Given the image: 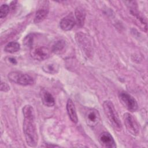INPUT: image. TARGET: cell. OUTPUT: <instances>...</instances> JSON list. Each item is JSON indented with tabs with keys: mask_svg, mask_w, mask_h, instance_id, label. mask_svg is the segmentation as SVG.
Masks as SVG:
<instances>
[{
	"mask_svg": "<svg viewBox=\"0 0 148 148\" xmlns=\"http://www.w3.org/2000/svg\"><path fill=\"white\" fill-rule=\"evenodd\" d=\"M24 115L23 131L27 145L36 147L38 142V136L35 123V113L33 108L29 105L23 109Z\"/></svg>",
	"mask_w": 148,
	"mask_h": 148,
	"instance_id": "obj_1",
	"label": "cell"
},
{
	"mask_svg": "<svg viewBox=\"0 0 148 148\" xmlns=\"http://www.w3.org/2000/svg\"><path fill=\"white\" fill-rule=\"evenodd\" d=\"M102 105L105 114L112 127L116 131H121L122 124L113 103L110 101H105Z\"/></svg>",
	"mask_w": 148,
	"mask_h": 148,
	"instance_id": "obj_2",
	"label": "cell"
},
{
	"mask_svg": "<svg viewBox=\"0 0 148 148\" xmlns=\"http://www.w3.org/2000/svg\"><path fill=\"white\" fill-rule=\"evenodd\" d=\"M8 77L11 82L21 86H30L34 84V79L31 76L20 72H11L9 73Z\"/></svg>",
	"mask_w": 148,
	"mask_h": 148,
	"instance_id": "obj_3",
	"label": "cell"
},
{
	"mask_svg": "<svg viewBox=\"0 0 148 148\" xmlns=\"http://www.w3.org/2000/svg\"><path fill=\"white\" fill-rule=\"evenodd\" d=\"M123 120L127 131L131 135L136 136L139 134V125L131 113H124L123 115Z\"/></svg>",
	"mask_w": 148,
	"mask_h": 148,
	"instance_id": "obj_4",
	"label": "cell"
},
{
	"mask_svg": "<svg viewBox=\"0 0 148 148\" xmlns=\"http://www.w3.org/2000/svg\"><path fill=\"white\" fill-rule=\"evenodd\" d=\"M119 99L121 104L129 111L135 112L138 109V105L135 99L126 92L119 94Z\"/></svg>",
	"mask_w": 148,
	"mask_h": 148,
	"instance_id": "obj_5",
	"label": "cell"
},
{
	"mask_svg": "<svg viewBox=\"0 0 148 148\" xmlns=\"http://www.w3.org/2000/svg\"><path fill=\"white\" fill-rule=\"evenodd\" d=\"M51 50L46 46H34L31 48L30 55L34 60L43 61L50 56Z\"/></svg>",
	"mask_w": 148,
	"mask_h": 148,
	"instance_id": "obj_6",
	"label": "cell"
},
{
	"mask_svg": "<svg viewBox=\"0 0 148 148\" xmlns=\"http://www.w3.org/2000/svg\"><path fill=\"white\" fill-rule=\"evenodd\" d=\"M84 118L87 125L92 128L98 124L101 120V117L99 112L94 108L88 109L86 110Z\"/></svg>",
	"mask_w": 148,
	"mask_h": 148,
	"instance_id": "obj_7",
	"label": "cell"
},
{
	"mask_svg": "<svg viewBox=\"0 0 148 148\" xmlns=\"http://www.w3.org/2000/svg\"><path fill=\"white\" fill-rule=\"evenodd\" d=\"M98 140L102 146L107 148H114L116 147V142L110 133L108 132H102L99 137Z\"/></svg>",
	"mask_w": 148,
	"mask_h": 148,
	"instance_id": "obj_8",
	"label": "cell"
},
{
	"mask_svg": "<svg viewBox=\"0 0 148 148\" xmlns=\"http://www.w3.org/2000/svg\"><path fill=\"white\" fill-rule=\"evenodd\" d=\"M76 39L78 43V45L80 46L84 51L87 52V54L91 51L90 49H91V45L90 40H89L87 36L83 33H78L76 35Z\"/></svg>",
	"mask_w": 148,
	"mask_h": 148,
	"instance_id": "obj_9",
	"label": "cell"
},
{
	"mask_svg": "<svg viewBox=\"0 0 148 148\" xmlns=\"http://www.w3.org/2000/svg\"><path fill=\"white\" fill-rule=\"evenodd\" d=\"M47 2L45 1V3L37 10L34 18V22L35 23H39L42 21L47 17L49 13L48 5L46 4Z\"/></svg>",
	"mask_w": 148,
	"mask_h": 148,
	"instance_id": "obj_10",
	"label": "cell"
},
{
	"mask_svg": "<svg viewBox=\"0 0 148 148\" xmlns=\"http://www.w3.org/2000/svg\"><path fill=\"white\" fill-rule=\"evenodd\" d=\"M75 23L74 17L72 15L69 14L61 20L60 25L62 30L66 31L72 29L74 27Z\"/></svg>",
	"mask_w": 148,
	"mask_h": 148,
	"instance_id": "obj_11",
	"label": "cell"
},
{
	"mask_svg": "<svg viewBox=\"0 0 148 148\" xmlns=\"http://www.w3.org/2000/svg\"><path fill=\"white\" fill-rule=\"evenodd\" d=\"M66 110L69 119L73 123H77L78 119L76 111V108L73 101L69 99L66 103Z\"/></svg>",
	"mask_w": 148,
	"mask_h": 148,
	"instance_id": "obj_12",
	"label": "cell"
},
{
	"mask_svg": "<svg viewBox=\"0 0 148 148\" xmlns=\"http://www.w3.org/2000/svg\"><path fill=\"white\" fill-rule=\"evenodd\" d=\"M41 99L43 103L47 106L51 107L55 104V100L53 95L47 91L43 90L41 92Z\"/></svg>",
	"mask_w": 148,
	"mask_h": 148,
	"instance_id": "obj_13",
	"label": "cell"
},
{
	"mask_svg": "<svg viewBox=\"0 0 148 148\" xmlns=\"http://www.w3.org/2000/svg\"><path fill=\"white\" fill-rule=\"evenodd\" d=\"M75 15L78 26L82 27L84 25L86 18L85 10L82 7H77L75 10Z\"/></svg>",
	"mask_w": 148,
	"mask_h": 148,
	"instance_id": "obj_14",
	"label": "cell"
},
{
	"mask_svg": "<svg viewBox=\"0 0 148 148\" xmlns=\"http://www.w3.org/2000/svg\"><path fill=\"white\" fill-rule=\"evenodd\" d=\"M66 48V43L64 40L61 39L57 41L53 45L51 51L57 54L63 53Z\"/></svg>",
	"mask_w": 148,
	"mask_h": 148,
	"instance_id": "obj_15",
	"label": "cell"
},
{
	"mask_svg": "<svg viewBox=\"0 0 148 148\" xmlns=\"http://www.w3.org/2000/svg\"><path fill=\"white\" fill-rule=\"evenodd\" d=\"M43 71L49 74H55L56 73L59 69L58 65L54 62H50L45 64L42 67Z\"/></svg>",
	"mask_w": 148,
	"mask_h": 148,
	"instance_id": "obj_16",
	"label": "cell"
},
{
	"mask_svg": "<svg viewBox=\"0 0 148 148\" xmlns=\"http://www.w3.org/2000/svg\"><path fill=\"white\" fill-rule=\"evenodd\" d=\"M20 49V45L16 42H11L8 43L5 47L4 50L9 53H14L18 51Z\"/></svg>",
	"mask_w": 148,
	"mask_h": 148,
	"instance_id": "obj_17",
	"label": "cell"
},
{
	"mask_svg": "<svg viewBox=\"0 0 148 148\" xmlns=\"http://www.w3.org/2000/svg\"><path fill=\"white\" fill-rule=\"evenodd\" d=\"M9 10V6L7 4L2 5L0 7V18H5L8 14Z\"/></svg>",
	"mask_w": 148,
	"mask_h": 148,
	"instance_id": "obj_18",
	"label": "cell"
},
{
	"mask_svg": "<svg viewBox=\"0 0 148 148\" xmlns=\"http://www.w3.org/2000/svg\"><path fill=\"white\" fill-rule=\"evenodd\" d=\"M34 41V36L32 34H29L27 35L23 40V43L25 46L28 47H32V44Z\"/></svg>",
	"mask_w": 148,
	"mask_h": 148,
	"instance_id": "obj_19",
	"label": "cell"
},
{
	"mask_svg": "<svg viewBox=\"0 0 148 148\" xmlns=\"http://www.w3.org/2000/svg\"><path fill=\"white\" fill-rule=\"evenodd\" d=\"M10 90L9 86L5 82H1V91L3 92H8Z\"/></svg>",
	"mask_w": 148,
	"mask_h": 148,
	"instance_id": "obj_20",
	"label": "cell"
},
{
	"mask_svg": "<svg viewBox=\"0 0 148 148\" xmlns=\"http://www.w3.org/2000/svg\"><path fill=\"white\" fill-rule=\"evenodd\" d=\"M45 146H46V147H60V146H58V145H46Z\"/></svg>",
	"mask_w": 148,
	"mask_h": 148,
	"instance_id": "obj_21",
	"label": "cell"
}]
</instances>
